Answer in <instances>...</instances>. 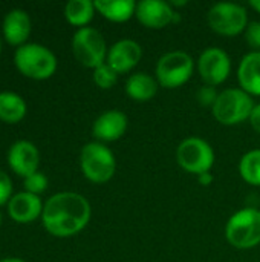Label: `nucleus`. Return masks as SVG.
Instances as JSON below:
<instances>
[{
	"instance_id": "nucleus-28",
	"label": "nucleus",
	"mask_w": 260,
	"mask_h": 262,
	"mask_svg": "<svg viewBox=\"0 0 260 262\" xmlns=\"http://www.w3.org/2000/svg\"><path fill=\"white\" fill-rule=\"evenodd\" d=\"M248 121H250L251 127H253L256 132H259L260 134V103L259 104H254V107H253V111H251V115H250Z\"/></svg>"
},
{
	"instance_id": "nucleus-16",
	"label": "nucleus",
	"mask_w": 260,
	"mask_h": 262,
	"mask_svg": "<svg viewBox=\"0 0 260 262\" xmlns=\"http://www.w3.org/2000/svg\"><path fill=\"white\" fill-rule=\"evenodd\" d=\"M241 89L260 97V51H251L242 57L238 69Z\"/></svg>"
},
{
	"instance_id": "nucleus-33",
	"label": "nucleus",
	"mask_w": 260,
	"mask_h": 262,
	"mask_svg": "<svg viewBox=\"0 0 260 262\" xmlns=\"http://www.w3.org/2000/svg\"><path fill=\"white\" fill-rule=\"evenodd\" d=\"M2 220H3V218H2V213H0V224H2Z\"/></svg>"
},
{
	"instance_id": "nucleus-27",
	"label": "nucleus",
	"mask_w": 260,
	"mask_h": 262,
	"mask_svg": "<svg viewBox=\"0 0 260 262\" xmlns=\"http://www.w3.org/2000/svg\"><path fill=\"white\" fill-rule=\"evenodd\" d=\"M12 193V184H11V178L3 172L0 170V206L6 204L8 200H11Z\"/></svg>"
},
{
	"instance_id": "nucleus-17",
	"label": "nucleus",
	"mask_w": 260,
	"mask_h": 262,
	"mask_svg": "<svg viewBox=\"0 0 260 262\" xmlns=\"http://www.w3.org/2000/svg\"><path fill=\"white\" fill-rule=\"evenodd\" d=\"M31 34V18L23 9H12L3 20V37L12 45L18 46L26 41Z\"/></svg>"
},
{
	"instance_id": "nucleus-34",
	"label": "nucleus",
	"mask_w": 260,
	"mask_h": 262,
	"mask_svg": "<svg viewBox=\"0 0 260 262\" xmlns=\"http://www.w3.org/2000/svg\"><path fill=\"white\" fill-rule=\"evenodd\" d=\"M0 52H2V41H0Z\"/></svg>"
},
{
	"instance_id": "nucleus-15",
	"label": "nucleus",
	"mask_w": 260,
	"mask_h": 262,
	"mask_svg": "<svg viewBox=\"0 0 260 262\" xmlns=\"http://www.w3.org/2000/svg\"><path fill=\"white\" fill-rule=\"evenodd\" d=\"M9 216L20 224H28L37 220L43 213V204L38 195L21 192L14 195L8 203Z\"/></svg>"
},
{
	"instance_id": "nucleus-32",
	"label": "nucleus",
	"mask_w": 260,
	"mask_h": 262,
	"mask_svg": "<svg viewBox=\"0 0 260 262\" xmlns=\"http://www.w3.org/2000/svg\"><path fill=\"white\" fill-rule=\"evenodd\" d=\"M0 262H25V261L17 259V258H8V259H3V261H0Z\"/></svg>"
},
{
	"instance_id": "nucleus-3",
	"label": "nucleus",
	"mask_w": 260,
	"mask_h": 262,
	"mask_svg": "<svg viewBox=\"0 0 260 262\" xmlns=\"http://www.w3.org/2000/svg\"><path fill=\"white\" fill-rule=\"evenodd\" d=\"M17 69L28 78L46 80L54 75L57 69L55 55L44 46L37 43L21 45L14 54Z\"/></svg>"
},
{
	"instance_id": "nucleus-20",
	"label": "nucleus",
	"mask_w": 260,
	"mask_h": 262,
	"mask_svg": "<svg viewBox=\"0 0 260 262\" xmlns=\"http://www.w3.org/2000/svg\"><path fill=\"white\" fill-rule=\"evenodd\" d=\"M95 11V3L90 0H70L64 6V17L72 26L81 29L93 18Z\"/></svg>"
},
{
	"instance_id": "nucleus-8",
	"label": "nucleus",
	"mask_w": 260,
	"mask_h": 262,
	"mask_svg": "<svg viewBox=\"0 0 260 262\" xmlns=\"http://www.w3.org/2000/svg\"><path fill=\"white\" fill-rule=\"evenodd\" d=\"M72 51L75 58L86 68L97 69L106 63L107 46L104 37L95 28L86 26L78 29L72 38Z\"/></svg>"
},
{
	"instance_id": "nucleus-23",
	"label": "nucleus",
	"mask_w": 260,
	"mask_h": 262,
	"mask_svg": "<svg viewBox=\"0 0 260 262\" xmlns=\"http://www.w3.org/2000/svg\"><path fill=\"white\" fill-rule=\"evenodd\" d=\"M93 81L101 89H110L118 81V74L107 64H101L97 69H93Z\"/></svg>"
},
{
	"instance_id": "nucleus-4",
	"label": "nucleus",
	"mask_w": 260,
	"mask_h": 262,
	"mask_svg": "<svg viewBox=\"0 0 260 262\" xmlns=\"http://www.w3.org/2000/svg\"><path fill=\"white\" fill-rule=\"evenodd\" d=\"M254 107L253 98L244 89L231 88L219 94L211 107L215 118L224 126H236L247 121Z\"/></svg>"
},
{
	"instance_id": "nucleus-25",
	"label": "nucleus",
	"mask_w": 260,
	"mask_h": 262,
	"mask_svg": "<svg viewBox=\"0 0 260 262\" xmlns=\"http://www.w3.org/2000/svg\"><path fill=\"white\" fill-rule=\"evenodd\" d=\"M218 97H219V94H218L216 88L207 86V84L202 86V88L198 91V94H196V98H198V101H199L202 106H211V107L215 106Z\"/></svg>"
},
{
	"instance_id": "nucleus-19",
	"label": "nucleus",
	"mask_w": 260,
	"mask_h": 262,
	"mask_svg": "<svg viewBox=\"0 0 260 262\" xmlns=\"http://www.w3.org/2000/svg\"><path fill=\"white\" fill-rule=\"evenodd\" d=\"M93 3L103 17L116 23L130 20L136 11V2L133 0H97Z\"/></svg>"
},
{
	"instance_id": "nucleus-7",
	"label": "nucleus",
	"mask_w": 260,
	"mask_h": 262,
	"mask_svg": "<svg viewBox=\"0 0 260 262\" xmlns=\"http://www.w3.org/2000/svg\"><path fill=\"white\" fill-rule=\"evenodd\" d=\"M176 161L181 169L199 177L211 170L215 164V150L205 140L188 137L179 143L176 149Z\"/></svg>"
},
{
	"instance_id": "nucleus-31",
	"label": "nucleus",
	"mask_w": 260,
	"mask_h": 262,
	"mask_svg": "<svg viewBox=\"0 0 260 262\" xmlns=\"http://www.w3.org/2000/svg\"><path fill=\"white\" fill-rule=\"evenodd\" d=\"M170 5H172V8L173 6H184V5H187V0H184V2H172Z\"/></svg>"
},
{
	"instance_id": "nucleus-9",
	"label": "nucleus",
	"mask_w": 260,
	"mask_h": 262,
	"mask_svg": "<svg viewBox=\"0 0 260 262\" xmlns=\"http://www.w3.org/2000/svg\"><path fill=\"white\" fill-rule=\"evenodd\" d=\"M208 26L225 37H234L245 32L248 26V14L242 5L231 2H221L210 8L207 14Z\"/></svg>"
},
{
	"instance_id": "nucleus-21",
	"label": "nucleus",
	"mask_w": 260,
	"mask_h": 262,
	"mask_svg": "<svg viewBox=\"0 0 260 262\" xmlns=\"http://www.w3.org/2000/svg\"><path fill=\"white\" fill-rule=\"evenodd\" d=\"M26 114V103L14 92H0V120L9 124L18 123Z\"/></svg>"
},
{
	"instance_id": "nucleus-29",
	"label": "nucleus",
	"mask_w": 260,
	"mask_h": 262,
	"mask_svg": "<svg viewBox=\"0 0 260 262\" xmlns=\"http://www.w3.org/2000/svg\"><path fill=\"white\" fill-rule=\"evenodd\" d=\"M198 181H199L202 186H210V184L213 183V175H211L210 172L202 173V175H199V177H198Z\"/></svg>"
},
{
	"instance_id": "nucleus-14",
	"label": "nucleus",
	"mask_w": 260,
	"mask_h": 262,
	"mask_svg": "<svg viewBox=\"0 0 260 262\" xmlns=\"http://www.w3.org/2000/svg\"><path fill=\"white\" fill-rule=\"evenodd\" d=\"M126 130H127V117L118 109H112L101 114L95 120L92 127V134L98 140V143L116 141L126 134Z\"/></svg>"
},
{
	"instance_id": "nucleus-1",
	"label": "nucleus",
	"mask_w": 260,
	"mask_h": 262,
	"mask_svg": "<svg viewBox=\"0 0 260 262\" xmlns=\"http://www.w3.org/2000/svg\"><path fill=\"white\" fill-rule=\"evenodd\" d=\"M89 201L75 192H60L51 196L41 213L44 229L58 238L80 233L90 220Z\"/></svg>"
},
{
	"instance_id": "nucleus-26",
	"label": "nucleus",
	"mask_w": 260,
	"mask_h": 262,
	"mask_svg": "<svg viewBox=\"0 0 260 262\" xmlns=\"http://www.w3.org/2000/svg\"><path fill=\"white\" fill-rule=\"evenodd\" d=\"M245 41L254 51H260V21L248 23V26L245 29Z\"/></svg>"
},
{
	"instance_id": "nucleus-2",
	"label": "nucleus",
	"mask_w": 260,
	"mask_h": 262,
	"mask_svg": "<svg viewBox=\"0 0 260 262\" xmlns=\"http://www.w3.org/2000/svg\"><path fill=\"white\" fill-rule=\"evenodd\" d=\"M227 241L239 250H250L260 244V210L247 207L230 216L225 226Z\"/></svg>"
},
{
	"instance_id": "nucleus-10",
	"label": "nucleus",
	"mask_w": 260,
	"mask_h": 262,
	"mask_svg": "<svg viewBox=\"0 0 260 262\" xmlns=\"http://www.w3.org/2000/svg\"><path fill=\"white\" fill-rule=\"evenodd\" d=\"M198 71L207 86H218L224 83L231 72V60L221 48H207L198 60Z\"/></svg>"
},
{
	"instance_id": "nucleus-22",
	"label": "nucleus",
	"mask_w": 260,
	"mask_h": 262,
	"mask_svg": "<svg viewBox=\"0 0 260 262\" xmlns=\"http://www.w3.org/2000/svg\"><path fill=\"white\" fill-rule=\"evenodd\" d=\"M242 180L251 186H260V149L247 152L239 163Z\"/></svg>"
},
{
	"instance_id": "nucleus-5",
	"label": "nucleus",
	"mask_w": 260,
	"mask_h": 262,
	"mask_svg": "<svg viewBox=\"0 0 260 262\" xmlns=\"http://www.w3.org/2000/svg\"><path fill=\"white\" fill-rule=\"evenodd\" d=\"M80 166L83 170V175L95 183V184H104L115 175L116 161L115 155L109 147H106L103 143H89L81 149L80 155Z\"/></svg>"
},
{
	"instance_id": "nucleus-12",
	"label": "nucleus",
	"mask_w": 260,
	"mask_h": 262,
	"mask_svg": "<svg viewBox=\"0 0 260 262\" xmlns=\"http://www.w3.org/2000/svg\"><path fill=\"white\" fill-rule=\"evenodd\" d=\"M175 9L162 0H141L136 3L135 15L139 23L150 29H162L173 23Z\"/></svg>"
},
{
	"instance_id": "nucleus-18",
	"label": "nucleus",
	"mask_w": 260,
	"mask_h": 262,
	"mask_svg": "<svg viewBox=\"0 0 260 262\" xmlns=\"http://www.w3.org/2000/svg\"><path fill=\"white\" fill-rule=\"evenodd\" d=\"M159 83L146 72L132 74L126 81V92L135 101H150L158 92Z\"/></svg>"
},
{
	"instance_id": "nucleus-24",
	"label": "nucleus",
	"mask_w": 260,
	"mask_h": 262,
	"mask_svg": "<svg viewBox=\"0 0 260 262\" xmlns=\"http://www.w3.org/2000/svg\"><path fill=\"white\" fill-rule=\"evenodd\" d=\"M25 189L28 193L38 195L48 189V178L43 173L35 172V173L29 175L28 178H25Z\"/></svg>"
},
{
	"instance_id": "nucleus-13",
	"label": "nucleus",
	"mask_w": 260,
	"mask_h": 262,
	"mask_svg": "<svg viewBox=\"0 0 260 262\" xmlns=\"http://www.w3.org/2000/svg\"><path fill=\"white\" fill-rule=\"evenodd\" d=\"M8 163L17 175L28 178L29 175L37 172L40 155L32 143L21 140V141H15L11 146L8 152Z\"/></svg>"
},
{
	"instance_id": "nucleus-30",
	"label": "nucleus",
	"mask_w": 260,
	"mask_h": 262,
	"mask_svg": "<svg viewBox=\"0 0 260 262\" xmlns=\"http://www.w3.org/2000/svg\"><path fill=\"white\" fill-rule=\"evenodd\" d=\"M250 6L254 8V9L260 14V0H251V2H250Z\"/></svg>"
},
{
	"instance_id": "nucleus-11",
	"label": "nucleus",
	"mask_w": 260,
	"mask_h": 262,
	"mask_svg": "<svg viewBox=\"0 0 260 262\" xmlns=\"http://www.w3.org/2000/svg\"><path fill=\"white\" fill-rule=\"evenodd\" d=\"M143 57V48L139 43L130 38H124L112 45L107 51L106 63L120 75L132 71Z\"/></svg>"
},
{
	"instance_id": "nucleus-6",
	"label": "nucleus",
	"mask_w": 260,
	"mask_h": 262,
	"mask_svg": "<svg viewBox=\"0 0 260 262\" xmlns=\"http://www.w3.org/2000/svg\"><path fill=\"white\" fill-rule=\"evenodd\" d=\"M195 72V60L184 51L164 54L156 63V81L166 89H176L185 84Z\"/></svg>"
}]
</instances>
